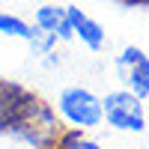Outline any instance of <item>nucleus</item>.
I'll list each match as a JSON object with an SVG mask.
<instances>
[{"mask_svg":"<svg viewBox=\"0 0 149 149\" xmlns=\"http://www.w3.org/2000/svg\"><path fill=\"white\" fill-rule=\"evenodd\" d=\"M60 116H63L69 125L74 128H95L98 122H102V98H95L90 90H84V86H69V90L60 93Z\"/></svg>","mask_w":149,"mask_h":149,"instance_id":"nucleus-1","label":"nucleus"},{"mask_svg":"<svg viewBox=\"0 0 149 149\" xmlns=\"http://www.w3.org/2000/svg\"><path fill=\"white\" fill-rule=\"evenodd\" d=\"M102 116L113 128H119V131H143L146 128V116H143L140 95H134L131 90L107 93L102 98Z\"/></svg>","mask_w":149,"mask_h":149,"instance_id":"nucleus-2","label":"nucleus"},{"mask_svg":"<svg viewBox=\"0 0 149 149\" xmlns=\"http://www.w3.org/2000/svg\"><path fill=\"white\" fill-rule=\"evenodd\" d=\"M116 69H119L125 86L134 95H140V98L149 95V57L140 51V48L128 45L125 51L116 57Z\"/></svg>","mask_w":149,"mask_h":149,"instance_id":"nucleus-3","label":"nucleus"},{"mask_svg":"<svg viewBox=\"0 0 149 149\" xmlns=\"http://www.w3.org/2000/svg\"><path fill=\"white\" fill-rule=\"evenodd\" d=\"M66 18H69V24H72V33L78 36L90 51H102V48H104V30H102V24L93 21L84 9L66 6Z\"/></svg>","mask_w":149,"mask_h":149,"instance_id":"nucleus-4","label":"nucleus"},{"mask_svg":"<svg viewBox=\"0 0 149 149\" xmlns=\"http://www.w3.org/2000/svg\"><path fill=\"white\" fill-rule=\"evenodd\" d=\"M66 21V6H39L36 9V27H42L48 33H54L57 36V27Z\"/></svg>","mask_w":149,"mask_h":149,"instance_id":"nucleus-5","label":"nucleus"},{"mask_svg":"<svg viewBox=\"0 0 149 149\" xmlns=\"http://www.w3.org/2000/svg\"><path fill=\"white\" fill-rule=\"evenodd\" d=\"M30 24L21 21L18 15H9V12H0V33L6 36H18V39H30Z\"/></svg>","mask_w":149,"mask_h":149,"instance_id":"nucleus-6","label":"nucleus"},{"mask_svg":"<svg viewBox=\"0 0 149 149\" xmlns=\"http://www.w3.org/2000/svg\"><path fill=\"white\" fill-rule=\"evenodd\" d=\"M57 149H98V143L86 140L81 134V128H74V131H66L57 137Z\"/></svg>","mask_w":149,"mask_h":149,"instance_id":"nucleus-7","label":"nucleus"},{"mask_svg":"<svg viewBox=\"0 0 149 149\" xmlns=\"http://www.w3.org/2000/svg\"><path fill=\"white\" fill-rule=\"evenodd\" d=\"M27 42L33 45V51H39V54L48 57V54H51V48L57 45V36H54V33H48V30H42V27H33Z\"/></svg>","mask_w":149,"mask_h":149,"instance_id":"nucleus-8","label":"nucleus"},{"mask_svg":"<svg viewBox=\"0 0 149 149\" xmlns=\"http://www.w3.org/2000/svg\"><path fill=\"white\" fill-rule=\"evenodd\" d=\"M72 36H74V33H72V24H69V18H66V21L57 27V39H72Z\"/></svg>","mask_w":149,"mask_h":149,"instance_id":"nucleus-9","label":"nucleus"},{"mask_svg":"<svg viewBox=\"0 0 149 149\" xmlns=\"http://www.w3.org/2000/svg\"><path fill=\"white\" fill-rule=\"evenodd\" d=\"M125 3H149V0H125Z\"/></svg>","mask_w":149,"mask_h":149,"instance_id":"nucleus-10","label":"nucleus"},{"mask_svg":"<svg viewBox=\"0 0 149 149\" xmlns=\"http://www.w3.org/2000/svg\"><path fill=\"white\" fill-rule=\"evenodd\" d=\"M39 3H45V0H39Z\"/></svg>","mask_w":149,"mask_h":149,"instance_id":"nucleus-11","label":"nucleus"}]
</instances>
